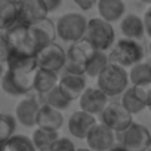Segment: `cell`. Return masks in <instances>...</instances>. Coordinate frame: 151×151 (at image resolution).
<instances>
[{
	"label": "cell",
	"mask_w": 151,
	"mask_h": 151,
	"mask_svg": "<svg viewBox=\"0 0 151 151\" xmlns=\"http://www.w3.org/2000/svg\"><path fill=\"white\" fill-rule=\"evenodd\" d=\"M110 64L108 55L104 50H93V53L91 55L88 64H86V76L92 79H96L98 76L102 73V70Z\"/></svg>",
	"instance_id": "25"
},
{
	"label": "cell",
	"mask_w": 151,
	"mask_h": 151,
	"mask_svg": "<svg viewBox=\"0 0 151 151\" xmlns=\"http://www.w3.org/2000/svg\"><path fill=\"white\" fill-rule=\"evenodd\" d=\"M117 142L127 151H147L151 147V133L144 124L133 122L129 127L117 133Z\"/></svg>",
	"instance_id": "8"
},
{
	"label": "cell",
	"mask_w": 151,
	"mask_h": 151,
	"mask_svg": "<svg viewBox=\"0 0 151 151\" xmlns=\"http://www.w3.org/2000/svg\"><path fill=\"white\" fill-rule=\"evenodd\" d=\"M93 46L86 40H77L74 43H70V47L67 49V59L64 67V74H77V76H86V64L93 53Z\"/></svg>",
	"instance_id": "6"
},
{
	"label": "cell",
	"mask_w": 151,
	"mask_h": 151,
	"mask_svg": "<svg viewBox=\"0 0 151 151\" xmlns=\"http://www.w3.org/2000/svg\"><path fill=\"white\" fill-rule=\"evenodd\" d=\"M77 151H93V150H91V148L88 147V148H77Z\"/></svg>",
	"instance_id": "36"
},
{
	"label": "cell",
	"mask_w": 151,
	"mask_h": 151,
	"mask_svg": "<svg viewBox=\"0 0 151 151\" xmlns=\"http://www.w3.org/2000/svg\"><path fill=\"white\" fill-rule=\"evenodd\" d=\"M58 83H59L58 73L50 71V70H45V68H39L36 71V76H34V91L39 95L47 93L55 86H58Z\"/></svg>",
	"instance_id": "22"
},
{
	"label": "cell",
	"mask_w": 151,
	"mask_h": 151,
	"mask_svg": "<svg viewBox=\"0 0 151 151\" xmlns=\"http://www.w3.org/2000/svg\"><path fill=\"white\" fill-rule=\"evenodd\" d=\"M85 39L93 46V49L107 52L116 43V33L111 22L98 17L88 21Z\"/></svg>",
	"instance_id": "5"
},
{
	"label": "cell",
	"mask_w": 151,
	"mask_h": 151,
	"mask_svg": "<svg viewBox=\"0 0 151 151\" xmlns=\"http://www.w3.org/2000/svg\"><path fill=\"white\" fill-rule=\"evenodd\" d=\"M79 105L80 110L93 116H99L108 105V96L99 88H88L80 96Z\"/></svg>",
	"instance_id": "14"
},
{
	"label": "cell",
	"mask_w": 151,
	"mask_h": 151,
	"mask_svg": "<svg viewBox=\"0 0 151 151\" xmlns=\"http://www.w3.org/2000/svg\"><path fill=\"white\" fill-rule=\"evenodd\" d=\"M40 107H42V104L39 102V99L34 95L25 96L18 102V105L15 108V117L22 126L34 127V126H37V114H39Z\"/></svg>",
	"instance_id": "13"
},
{
	"label": "cell",
	"mask_w": 151,
	"mask_h": 151,
	"mask_svg": "<svg viewBox=\"0 0 151 151\" xmlns=\"http://www.w3.org/2000/svg\"><path fill=\"white\" fill-rule=\"evenodd\" d=\"M5 67H3V62L0 61V82H2V79H3V74H5Z\"/></svg>",
	"instance_id": "35"
},
{
	"label": "cell",
	"mask_w": 151,
	"mask_h": 151,
	"mask_svg": "<svg viewBox=\"0 0 151 151\" xmlns=\"http://www.w3.org/2000/svg\"><path fill=\"white\" fill-rule=\"evenodd\" d=\"M108 151H127V150H126L123 145H120V144L117 142V144H116V145H113V147H111Z\"/></svg>",
	"instance_id": "34"
},
{
	"label": "cell",
	"mask_w": 151,
	"mask_h": 151,
	"mask_svg": "<svg viewBox=\"0 0 151 151\" xmlns=\"http://www.w3.org/2000/svg\"><path fill=\"white\" fill-rule=\"evenodd\" d=\"M144 56H145V52H144L142 45L138 40H132L126 37L117 40L108 53L110 62L117 64L124 68H130L136 65L138 62H142Z\"/></svg>",
	"instance_id": "4"
},
{
	"label": "cell",
	"mask_w": 151,
	"mask_h": 151,
	"mask_svg": "<svg viewBox=\"0 0 151 151\" xmlns=\"http://www.w3.org/2000/svg\"><path fill=\"white\" fill-rule=\"evenodd\" d=\"M148 52H150V56H151V40H150V45H148Z\"/></svg>",
	"instance_id": "38"
},
{
	"label": "cell",
	"mask_w": 151,
	"mask_h": 151,
	"mask_svg": "<svg viewBox=\"0 0 151 151\" xmlns=\"http://www.w3.org/2000/svg\"><path fill=\"white\" fill-rule=\"evenodd\" d=\"M142 19H144V24H145V33H147V36L151 37V5H150V8L145 11Z\"/></svg>",
	"instance_id": "33"
},
{
	"label": "cell",
	"mask_w": 151,
	"mask_h": 151,
	"mask_svg": "<svg viewBox=\"0 0 151 151\" xmlns=\"http://www.w3.org/2000/svg\"><path fill=\"white\" fill-rule=\"evenodd\" d=\"M45 151H77V148L74 147V144L68 139V138H64V136H59L53 145L49 148V150H45Z\"/></svg>",
	"instance_id": "29"
},
{
	"label": "cell",
	"mask_w": 151,
	"mask_h": 151,
	"mask_svg": "<svg viewBox=\"0 0 151 151\" xmlns=\"http://www.w3.org/2000/svg\"><path fill=\"white\" fill-rule=\"evenodd\" d=\"M3 34L11 52L27 56H36L43 47L53 43L55 37H58L56 24L47 17L33 24L17 22L3 31Z\"/></svg>",
	"instance_id": "1"
},
{
	"label": "cell",
	"mask_w": 151,
	"mask_h": 151,
	"mask_svg": "<svg viewBox=\"0 0 151 151\" xmlns=\"http://www.w3.org/2000/svg\"><path fill=\"white\" fill-rule=\"evenodd\" d=\"M124 108L130 114H139L145 108H148V101H147V92L145 86H129L123 93H122V101H120Z\"/></svg>",
	"instance_id": "15"
},
{
	"label": "cell",
	"mask_w": 151,
	"mask_h": 151,
	"mask_svg": "<svg viewBox=\"0 0 151 151\" xmlns=\"http://www.w3.org/2000/svg\"><path fill=\"white\" fill-rule=\"evenodd\" d=\"M47 17L46 9L40 3V0H21V15L18 22L33 24Z\"/></svg>",
	"instance_id": "21"
},
{
	"label": "cell",
	"mask_w": 151,
	"mask_h": 151,
	"mask_svg": "<svg viewBox=\"0 0 151 151\" xmlns=\"http://www.w3.org/2000/svg\"><path fill=\"white\" fill-rule=\"evenodd\" d=\"M98 14L108 22H116L124 17L126 5L123 0H98Z\"/></svg>",
	"instance_id": "19"
},
{
	"label": "cell",
	"mask_w": 151,
	"mask_h": 151,
	"mask_svg": "<svg viewBox=\"0 0 151 151\" xmlns=\"http://www.w3.org/2000/svg\"><path fill=\"white\" fill-rule=\"evenodd\" d=\"M64 0H40V3L43 5V8L46 9L47 14H52L55 11H58L62 6Z\"/></svg>",
	"instance_id": "31"
},
{
	"label": "cell",
	"mask_w": 151,
	"mask_h": 151,
	"mask_svg": "<svg viewBox=\"0 0 151 151\" xmlns=\"http://www.w3.org/2000/svg\"><path fill=\"white\" fill-rule=\"evenodd\" d=\"M42 96V104H46V105H50L59 111L62 110H67L71 104V101L65 96V93L59 89V86H55L52 91H49L45 95H40Z\"/></svg>",
	"instance_id": "26"
},
{
	"label": "cell",
	"mask_w": 151,
	"mask_h": 151,
	"mask_svg": "<svg viewBox=\"0 0 151 151\" xmlns=\"http://www.w3.org/2000/svg\"><path fill=\"white\" fill-rule=\"evenodd\" d=\"M64 124V116L59 110L42 104L39 114H37V127H46V129H53L59 130Z\"/></svg>",
	"instance_id": "20"
},
{
	"label": "cell",
	"mask_w": 151,
	"mask_h": 151,
	"mask_svg": "<svg viewBox=\"0 0 151 151\" xmlns=\"http://www.w3.org/2000/svg\"><path fill=\"white\" fill-rule=\"evenodd\" d=\"M0 151H2V144H0Z\"/></svg>",
	"instance_id": "39"
},
{
	"label": "cell",
	"mask_w": 151,
	"mask_h": 151,
	"mask_svg": "<svg viewBox=\"0 0 151 151\" xmlns=\"http://www.w3.org/2000/svg\"><path fill=\"white\" fill-rule=\"evenodd\" d=\"M58 138H59L58 130L46 129V127H36V130L33 132V136H31V139H33L37 151L49 150Z\"/></svg>",
	"instance_id": "24"
},
{
	"label": "cell",
	"mask_w": 151,
	"mask_h": 151,
	"mask_svg": "<svg viewBox=\"0 0 151 151\" xmlns=\"http://www.w3.org/2000/svg\"><path fill=\"white\" fill-rule=\"evenodd\" d=\"M11 55V47L6 42V37L3 34V31L0 33V61H2L3 64L8 62V58Z\"/></svg>",
	"instance_id": "30"
},
{
	"label": "cell",
	"mask_w": 151,
	"mask_h": 151,
	"mask_svg": "<svg viewBox=\"0 0 151 151\" xmlns=\"http://www.w3.org/2000/svg\"><path fill=\"white\" fill-rule=\"evenodd\" d=\"M96 83L108 98H114L122 95L129 88V73L124 67L110 62L96 77Z\"/></svg>",
	"instance_id": "3"
},
{
	"label": "cell",
	"mask_w": 151,
	"mask_h": 151,
	"mask_svg": "<svg viewBox=\"0 0 151 151\" xmlns=\"http://www.w3.org/2000/svg\"><path fill=\"white\" fill-rule=\"evenodd\" d=\"M98 123V119L96 116L93 114H89L83 110H77L74 111L70 119H68V123H67V127H68V132L77 139H86L88 133L91 132V129Z\"/></svg>",
	"instance_id": "12"
},
{
	"label": "cell",
	"mask_w": 151,
	"mask_h": 151,
	"mask_svg": "<svg viewBox=\"0 0 151 151\" xmlns=\"http://www.w3.org/2000/svg\"><path fill=\"white\" fill-rule=\"evenodd\" d=\"M120 30L126 39H132V40H141L147 34L144 19L136 14L124 15L120 21Z\"/></svg>",
	"instance_id": "18"
},
{
	"label": "cell",
	"mask_w": 151,
	"mask_h": 151,
	"mask_svg": "<svg viewBox=\"0 0 151 151\" xmlns=\"http://www.w3.org/2000/svg\"><path fill=\"white\" fill-rule=\"evenodd\" d=\"M88 28V19L79 12H68L59 17L56 22V34L62 42L74 43L85 39Z\"/></svg>",
	"instance_id": "7"
},
{
	"label": "cell",
	"mask_w": 151,
	"mask_h": 151,
	"mask_svg": "<svg viewBox=\"0 0 151 151\" xmlns=\"http://www.w3.org/2000/svg\"><path fill=\"white\" fill-rule=\"evenodd\" d=\"M129 80L132 86H147L151 83V62H138L129 70Z\"/></svg>",
	"instance_id": "23"
},
{
	"label": "cell",
	"mask_w": 151,
	"mask_h": 151,
	"mask_svg": "<svg viewBox=\"0 0 151 151\" xmlns=\"http://www.w3.org/2000/svg\"><path fill=\"white\" fill-rule=\"evenodd\" d=\"M21 0H0V30L6 31L19 21Z\"/></svg>",
	"instance_id": "17"
},
{
	"label": "cell",
	"mask_w": 151,
	"mask_h": 151,
	"mask_svg": "<svg viewBox=\"0 0 151 151\" xmlns=\"http://www.w3.org/2000/svg\"><path fill=\"white\" fill-rule=\"evenodd\" d=\"M36 58H37L39 68H45V70L59 73V71H64L65 59H67V50H64L61 45L53 42V43L47 45L46 47H43L36 55Z\"/></svg>",
	"instance_id": "10"
},
{
	"label": "cell",
	"mask_w": 151,
	"mask_h": 151,
	"mask_svg": "<svg viewBox=\"0 0 151 151\" xmlns=\"http://www.w3.org/2000/svg\"><path fill=\"white\" fill-rule=\"evenodd\" d=\"M86 144L93 151H108L117 144V133L104 123L98 122L88 133Z\"/></svg>",
	"instance_id": "11"
},
{
	"label": "cell",
	"mask_w": 151,
	"mask_h": 151,
	"mask_svg": "<svg viewBox=\"0 0 151 151\" xmlns=\"http://www.w3.org/2000/svg\"><path fill=\"white\" fill-rule=\"evenodd\" d=\"M147 151H151V147H150V148H148V150H147Z\"/></svg>",
	"instance_id": "40"
},
{
	"label": "cell",
	"mask_w": 151,
	"mask_h": 151,
	"mask_svg": "<svg viewBox=\"0 0 151 151\" xmlns=\"http://www.w3.org/2000/svg\"><path fill=\"white\" fill-rule=\"evenodd\" d=\"M59 89L65 93V96L73 102L76 99H80L83 92L88 89V82L85 76H77V74H64L59 79L58 83Z\"/></svg>",
	"instance_id": "16"
},
{
	"label": "cell",
	"mask_w": 151,
	"mask_h": 151,
	"mask_svg": "<svg viewBox=\"0 0 151 151\" xmlns=\"http://www.w3.org/2000/svg\"><path fill=\"white\" fill-rule=\"evenodd\" d=\"M8 68L0 82L2 91L11 96H22L34 91V76L39 70L37 58L11 52Z\"/></svg>",
	"instance_id": "2"
},
{
	"label": "cell",
	"mask_w": 151,
	"mask_h": 151,
	"mask_svg": "<svg viewBox=\"0 0 151 151\" xmlns=\"http://www.w3.org/2000/svg\"><path fill=\"white\" fill-rule=\"evenodd\" d=\"M2 151H37V148L31 138L25 135H14L2 144Z\"/></svg>",
	"instance_id": "27"
},
{
	"label": "cell",
	"mask_w": 151,
	"mask_h": 151,
	"mask_svg": "<svg viewBox=\"0 0 151 151\" xmlns=\"http://www.w3.org/2000/svg\"><path fill=\"white\" fill-rule=\"evenodd\" d=\"M98 117L101 123L113 129L116 133L124 130L133 123V114H130L122 102H108L105 110Z\"/></svg>",
	"instance_id": "9"
},
{
	"label": "cell",
	"mask_w": 151,
	"mask_h": 151,
	"mask_svg": "<svg viewBox=\"0 0 151 151\" xmlns=\"http://www.w3.org/2000/svg\"><path fill=\"white\" fill-rule=\"evenodd\" d=\"M73 2L77 5L82 11H89V9H92L93 6H96L98 0H73Z\"/></svg>",
	"instance_id": "32"
},
{
	"label": "cell",
	"mask_w": 151,
	"mask_h": 151,
	"mask_svg": "<svg viewBox=\"0 0 151 151\" xmlns=\"http://www.w3.org/2000/svg\"><path fill=\"white\" fill-rule=\"evenodd\" d=\"M17 130V117L0 113V144H5Z\"/></svg>",
	"instance_id": "28"
},
{
	"label": "cell",
	"mask_w": 151,
	"mask_h": 151,
	"mask_svg": "<svg viewBox=\"0 0 151 151\" xmlns=\"http://www.w3.org/2000/svg\"><path fill=\"white\" fill-rule=\"evenodd\" d=\"M142 3H147V5H151V0H141Z\"/></svg>",
	"instance_id": "37"
},
{
	"label": "cell",
	"mask_w": 151,
	"mask_h": 151,
	"mask_svg": "<svg viewBox=\"0 0 151 151\" xmlns=\"http://www.w3.org/2000/svg\"><path fill=\"white\" fill-rule=\"evenodd\" d=\"M0 33H2V30H0Z\"/></svg>",
	"instance_id": "42"
},
{
	"label": "cell",
	"mask_w": 151,
	"mask_h": 151,
	"mask_svg": "<svg viewBox=\"0 0 151 151\" xmlns=\"http://www.w3.org/2000/svg\"><path fill=\"white\" fill-rule=\"evenodd\" d=\"M148 108H150V111H151V105H150V107H148Z\"/></svg>",
	"instance_id": "41"
}]
</instances>
